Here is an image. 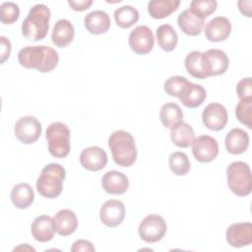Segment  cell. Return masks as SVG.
<instances>
[{
  "instance_id": "1",
  "label": "cell",
  "mask_w": 252,
  "mask_h": 252,
  "mask_svg": "<svg viewBox=\"0 0 252 252\" xmlns=\"http://www.w3.org/2000/svg\"><path fill=\"white\" fill-rule=\"evenodd\" d=\"M18 61L25 68L48 73L58 65L59 56L57 51L50 46H26L19 51Z\"/></svg>"
},
{
  "instance_id": "2",
  "label": "cell",
  "mask_w": 252,
  "mask_h": 252,
  "mask_svg": "<svg viewBox=\"0 0 252 252\" xmlns=\"http://www.w3.org/2000/svg\"><path fill=\"white\" fill-rule=\"evenodd\" d=\"M50 16V10L44 4H37L32 7L22 24L24 37L31 41L43 39L49 30Z\"/></svg>"
},
{
  "instance_id": "3",
  "label": "cell",
  "mask_w": 252,
  "mask_h": 252,
  "mask_svg": "<svg viewBox=\"0 0 252 252\" xmlns=\"http://www.w3.org/2000/svg\"><path fill=\"white\" fill-rule=\"evenodd\" d=\"M108 147L111 151L114 162L120 166H131L137 159V149L134 137L124 130H117L110 134Z\"/></svg>"
},
{
  "instance_id": "4",
  "label": "cell",
  "mask_w": 252,
  "mask_h": 252,
  "mask_svg": "<svg viewBox=\"0 0 252 252\" xmlns=\"http://www.w3.org/2000/svg\"><path fill=\"white\" fill-rule=\"evenodd\" d=\"M66 176L65 168L59 163L45 165L36 180L38 193L47 199L57 198L63 189V181Z\"/></svg>"
},
{
  "instance_id": "5",
  "label": "cell",
  "mask_w": 252,
  "mask_h": 252,
  "mask_svg": "<svg viewBox=\"0 0 252 252\" xmlns=\"http://www.w3.org/2000/svg\"><path fill=\"white\" fill-rule=\"evenodd\" d=\"M226 178L228 188L236 196L245 197L251 193V171L249 165L246 162H231L226 169Z\"/></svg>"
},
{
  "instance_id": "6",
  "label": "cell",
  "mask_w": 252,
  "mask_h": 252,
  "mask_svg": "<svg viewBox=\"0 0 252 252\" xmlns=\"http://www.w3.org/2000/svg\"><path fill=\"white\" fill-rule=\"evenodd\" d=\"M49 154L57 158H63L70 152V130L61 122L51 123L46 129Z\"/></svg>"
},
{
  "instance_id": "7",
  "label": "cell",
  "mask_w": 252,
  "mask_h": 252,
  "mask_svg": "<svg viewBox=\"0 0 252 252\" xmlns=\"http://www.w3.org/2000/svg\"><path fill=\"white\" fill-rule=\"evenodd\" d=\"M166 232V223L163 218L157 214L148 215L139 225L140 237L148 242L155 243L163 238Z\"/></svg>"
},
{
  "instance_id": "8",
  "label": "cell",
  "mask_w": 252,
  "mask_h": 252,
  "mask_svg": "<svg viewBox=\"0 0 252 252\" xmlns=\"http://www.w3.org/2000/svg\"><path fill=\"white\" fill-rule=\"evenodd\" d=\"M41 124L33 116H24L20 118L14 127L16 138L23 144H32L40 137Z\"/></svg>"
},
{
  "instance_id": "9",
  "label": "cell",
  "mask_w": 252,
  "mask_h": 252,
  "mask_svg": "<svg viewBox=\"0 0 252 252\" xmlns=\"http://www.w3.org/2000/svg\"><path fill=\"white\" fill-rule=\"evenodd\" d=\"M192 146L194 158L200 162H210L219 154V144L217 140L209 135H202L195 138Z\"/></svg>"
},
{
  "instance_id": "10",
  "label": "cell",
  "mask_w": 252,
  "mask_h": 252,
  "mask_svg": "<svg viewBox=\"0 0 252 252\" xmlns=\"http://www.w3.org/2000/svg\"><path fill=\"white\" fill-rule=\"evenodd\" d=\"M154 44L153 32L147 26H138L129 34V46L137 54L144 55L149 53Z\"/></svg>"
},
{
  "instance_id": "11",
  "label": "cell",
  "mask_w": 252,
  "mask_h": 252,
  "mask_svg": "<svg viewBox=\"0 0 252 252\" xmlns=\"http://www.w3.org/2000/svg\"><path fill=\"white\" fill-rule=\"evenodd\" d=\"M202 121L210 130H222L227 123V112L225 107L218 102L208 104L203 110Z\"/></svg>"
},
{
  "instance_id": "12",
  "label": "cell",
  "mask_w": 252,
  "mask_h": 252,
  "mask_svg": "<svg viewBox=\"0 0 252 252\" xmlns=\"http://www.w3.org/2000/svg\"><path fill=\"white\" fill-rule=\"evenodd\" d=\"M125 218V207L116 199L107 200L100 208L99 219L108 227H115L122 223Z\"/></svg>"
},
{
  "instance_id": "13",
  "label": "cell",
  "mask_w": 252,
  "mask_h": 252,
  "mask_svg": "<svg viewBox=\"0 0 252 252\" xmlns=\"http://www.w3.org/2000/svg\"><path fill=\"white\" fill-rule=\"evenodd\" d=\"M227 243L235 248L244 247L252 243V223L236 222L228 226L225 233Z\"/></svg>"
},
{
  "instance_id": "14",
  "label": "cell",
  "mask_w": 252,
  "mask_h": 252,
  "mask_svg": "<svg viewBox=\"0 0 252 252\" xmlns=\"http://www.w3.org/2000/svg\"><path fill=\"white\" fill-rule=\"evenodd\" d=\"M80 162L84 168L90 171L102 169L107 163V155L97 146L85 148L80 155Z\"/></svg>"
},
{
  "instance_id": "15",
  "label": "cell",
  "mask_w": 252,
  "mask_h": 252,
  "mask_svg": "<svg viewBox=\"0 0 252 252\" xmlns=\"http://www.w3.org/2000/svg\"><path fill=\"white\" fill-rule=\"evenodd\" d=\"M231 32V24L225 17H216L205 26V35L212 42L225 40Z\"/></svg>"
},
{
  "instance_id": "16",
  "label": "cell",
  "mask_w": 252,
  "mask_h": 252,
  "mask_svg": "<svg viewBox=\"0 0 252 252\" xmlns=\"http://www.w3.org/2000/svg\"><path fill=\"white\" fill-rule=\"evenodd\" d=\"M207 97L206 90L198 84L186 82L184 87L179 93L178 98L183 105L189 108H195L200 106Z\"/></svg>"
},
{
  "instance_id": "17",
  "label": "cell",
  "mask_w": 252,
  "mask_h": 252,
  "mask_svg": "<svg viewBox=\"0 0 252 252\" xmlns=\"http://www.w3.org/2000/svg\"><path fill=\"white\" fill-rule=\"evenodd\" d=\"M101 185L106 193L121 195L127 191L129 180L124 173L117 170H110L102 176Z\"/></svg>"
},
{
  "instance_id": "18",
  "label": "cell",
  "mask_w": 252,
  "mask_h": 252,
  "mask_svg": "<svg viewBox=\"0 0 252 252\" xmlns=\"http://www.w3.org/2000/svg\"><path fill=\"white\" fill-rule=\"evenodd\" d=\"M31 231L35 240L39 242L50 241L56 231L53 219L47 215H41L35 218L32 223Z\"/></svg>"
},
{
  "instance_id": "19",
  "label": "cell",
  "mask_w": 252,
  "mask_h": 252,
  "mask_svg": "<svg viewBox=\"0 0 252 252\" xmlns=\"http://www.w3.org/2000/svg\"><path fill=\"white\" fill-rule=\"evenodd\" d=\"M210 76H219L225 73L229 65L226 53L220 49H209L204 52Z\"/></svg>"
},
{
  "instance_id": "20",
  "label": "cell",
  "mask_w": 252,
  "mask_h": 252,
  "mask_svg": "<svg viewBox=\"0 0 252 252\" xmlns=\"http://www.w3.org/2000/svg\"><path fill=\"white\" fill-rule=\"evenodd\" d=\"M84 24L87 31L92 34H102L110 28V18L108 14L101 10H96L89 13L85 19Z\"/></svg>"
},
{
  "instance_id": "21",
  "label": "cell",
  "mask_w": 252,
  "mask_h": 252,
  "mask_svg": "<svg viewBox=\"0 0 252 252\" xmlns=\"http://www.w3.org/2000/svg\"><path fill=\"white\" fill-rule=\"evenodd\" d=\"M185 68L187 72L196 79H206L210 77L204 52L191 51L185 58Z\"/></svg>"
},
{
  "instance_id": "22",
  "label": "cell",
  "mask_w": 252,
  "mask_h": 252,
  "mask_svg": "<svg viewBox=\"0 0 252 252\" xmlns=\"http://www.w3.org/2000/svg\"><path fill=\"white\" fill-rule=\"evenodd\" d=\"M56 232L61 236L72 234L78 226V220L75 213L69 209L60 210L53 218Z\"/></svg>"
},
{
  "instance_id": "23",
  "label": "cell",
  "mask_w": 252,
  "mask_h": 252,
  "mask_svg": "<svg viewBox=\"0 0 252 252\" xmlns=\"http://www.w3.org/2000/svg\"><path fill=\"white\" fill-rule=\"evenodd\" d=\"M224 145L226 151L229 154H242L247 150L249 146V136L244 130L240 128H233L226 134Z\"/></svg>"
},
{
  "instance_id": "24",
  "label": "cell",
  "mask_w": 252,
  "mask_h": 252,
  "mask_svg": "<svg viewBox=\"0 0 252 252\" xmlns=\"http://www.w3.org/2000/svg\"><path fill=\"white\" fill-rule=\"evenodd\" d=\"M75 30L67 19H61L53 27L51 32L52 42L58 47H66L74 38Z\"/></svg>"
},
{
  "instance_id": "25",
  "label": "cell",
  "mask_w": 252,
  "mask_h": 252,
  "mask_svg": "<svg viewBox=\"0 0 252 252\" xmlns=\"http://www.w3.org/2000/svg\"><path fill=\"white\" fill-rule=\"evenodd\" d=\"M204 23V19L197 17L189 9L182 11L177 18V24L180 30L185 34L192 36L198 35L202 32Z\"/></svg>"
},
{
  "instance_id": "26",
  "label": "cell",
  "mask_w": 252,
  "mask_h": 252,
  "mask_svg": "<svg viewBox=\"0 0 252 252\" xmlns=\"http://www.w3.org/2000/svg\"><path fill=\"white\" fill-rule=\"evenodd\" d=\"M170 139L175 146L188 148L195 140V132L188 123L181 121L170 128Z\"/></svg>"
},
{
  "instance_id": "27",
  "label": "cell",
  "mask_w": 252,
  "mask_h": 252,
  "mask_svg": "<svg viewBox=\"0 0 252 252\" xmlns=\"http://www.w3.org/2000/svg\"><path fill=\"white\" fill-rule=\"evenodd\" d=\"M11 201L18 209L29 208L34 199L32 188L28 183L16 184L11 190Z\"/></svg>"
},
{
  "instance_id": "28",
  "label": "cell",
  "mask_w": 252,
  "mask_h": 252,
  "mask_svg": "<svg viewBox=\"0 0 252 252\" xmlns=\"http://www.w3.org/2000/svg\"><path fill=\"white\" fill-rule=\"evenodd\" d=\"M179 4V0H153L148 4V12L152 18L160 20L175 12Z\"/></svg>"
},
{
  "instance_id": "29",
  "label": "cell",
  "mask_w": 252,
  "mask_h": 252,
  "mask_svg": "<svg viewBox=\"0 0 252 252\" xmlns=\"http://www.w3.org/2000/svg\"><path fill=\"white\" fill-rule=\"evenodd\" d=\"M156 36L159 47L165 52L172 51L178 42V36L175 30L168 24L159 26L157 29Z\"/></svg>"
},
{
  "instance_id": "30",
  "label": "cell",
  "mask_w": 252,
  "mask_h": 252,
  "mask_svg": "<svg viewBox=\"0 0 252 252\" xmlns=\"http://www.w3.org/2000/svg\"><path fill=\"white\" fill-rule=\"evenodd\" d=\"M159 118L165 128H172L182 121L183 113L177 103L167 102L160 107Z\"/></svg>"
},
{
  "instance_id": "31",
  "label": "cell",
  "mask_w": 252,
  "mask_h": 252,
  "mask_svg": "<svg viewBox=\"0 0 252 252\" xmlns=\"http://www.w3.org/2000/svg\"><path fill=\"white\" fill-rule=\"evenodd\" d=\"M114 19L118 27L128 29L138 22L139 12L136 8L130 5H125L114 11Z\"/></svg>"
},
{
  "instance_id": "32",
  "label": "cell",
  "mask_w": 252,
  "mask_h": 252,
  "mask_svg": "<svg viewBox=\"0 0 252 252\" xmlns=\"http://www.w3.org/2000/svg\"><path fill=\"white\" fill-rule=\"evenodd\" d=\"M168 165L170 170L179 176L186 175L190 170L189 158L182 152L172 153L168 158Z\"/></svg>"
},
{
  "instance_id": "33",
  "label": "cell",
  "mask_w": 252,
  "mask_h": 252,
  "mask_svg": "<svg viewBox=\"0 0 252 252\" xmlns=\"http://www.w3.org/2000/svg\"><path fill=\"white\" fill-rule=\"evenodd\" d=\"M218 3L215 0H193L190 3V11L197 17L204 19L213 14L217 9Z\"/></svg>"
},
{
  "instance_id": "34",
  "label": "cell",
  "mask_w": 252,
  "mask_h": 252,
  "mask_svg": "<svg viewBox=\"0 0 252 252\" xmlns=\"http://www.w3.org/2000/svg\"><path fill=\"white\" fill-rule=\"evenodd\" d=\"M238 121L249 129L252 128V99H240L235 108Z\"/></svg>"
},
{
  "instance_id": "35",
  "label": "cell",
  "mask_w": 252,
  "mask_h": 252,
  "mask_svg": "<svg viewBox=\"0 0 252 252\" xmlns=\"http://www.w3.org/2000/svg\"><path fill=\"white\" fill-rule=\"evenodd\" d=\"M20 9L14 2H5L0 6V21L3 24L11 25L19 19Z\"/></svg>"
},
{
  "instance_id": "36",
  "label": "cell",
  "mask_w": 252,
  "mask_h": 252,
  "mask_svg": "<svg viewBox=\"0 0 252 252\" xmlns=\"http://www.w3.org/2000/svg\"><path fill=\"white\" fill-rule=\"evenodd\" d=\"M187 81L188 80L185 77L171 76L164 83V91L167 94L174 97H178L180 91L182 90Z\"/></svg>"
},
{
  "instance_id": "37",
  "label": "cell",
  "mask_w": 252,
  "mask_h": 252,
  "mask_svg": "<svg viewBox=\"0 0 252 252\" xmlns=\"http://www.w3.org/2000/svg\"><path fill=\"white\" fill-rule=\"evenodd\" d=\"M236 93L240 99H252V81L250 77L241 79L238 82Z\"/></svg>"
},
{
  "instance_id": "38",
  "label": "cell",
  "mask_w": 252,
  "mask_h": 252,
  "mask_svg": "<svg viewBox=\"0 0 252 252\" xmlns=\"http://www.w3.org/2000/svg\"><path fill=\"white\" fill-rule=\"evenodd\" d=\"M94 250L93 243L86 239H79L75 241L71 247L72 252H94Z\"/></svg>"
},
{
  "instance_id": "39",
  "label": "cell",
  "mask_w": 252,
  "mask_h": 252,
  "mask_svg": "<svg viewBox=\"0 0 252 252\" xmlns=\"http://www.w3.org/2000/svg\"><path fill=\"white\" fill-rule=\"evenodd\" d=\"M0 41H1V51H0L1 64H3L10 57L12 47H11V42L7 37L0 36Z\"/></svg>"
},
{
  "instance_id": "40",
  "label": "cell",
  "mask_w": 252,
  "mask_h": 252,
  "mask_svg": "<svg viewBox=\"0 0 252 252\" xmlns=\"http://www.w3.org/2000/svg\"><path fill=\"white\" fill-rule=\"evenodd\" d=\"M69 6L75 11H85L93 4L92 0H68Z\"/></svg>"
},
{
  "instance_id": "41",
  "label": "cell",
  "mask_w": 252,
  "mask_h": 252,
  "mask_svg": "<svg viewBox=\"0 0 252 252\" xmlns=\"http://www.w3.org/2000/svg\"><path fill=\"white\" fill-rule=\"evenodd\" d=\"M238 8H239V11L246 17H251V4L252 2L250 0L248 1H239L238 3Z\"/></svg>"
},
{
  "instance_id": "42",
  "label": "cell",
  "mask_w": 252,
  "mask_h": 252,
  "mask_svg": "<svg viewBox=\"0 0 252 252\" xmlns=\"http://www.w3.org/2000/svg\"><path fill=\"white\" fill-rule=\"evenodd\" d=\"M26 248L34 251V248H32V247H31V246H28V245H21V246H19V247H16L14 250H19V249H24V250H25Z\"/></svg>"
}]
</instances>
